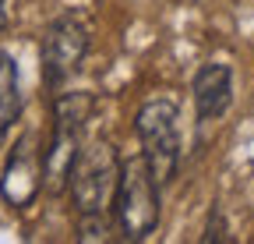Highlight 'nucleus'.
Returning a JSON list of instances; mask_svg holds the SVG:
<instances>
[{
    "instance_id": "1",
    "label": "nucleus",
    "mask_w": 254,
    "mask_h": 244,
    "mask_svg": "<svg viewBox=\"0 0 254 244\" xmlns=\"http://www.w3.org/2000/svg\"><path fill=\"white\" fill-rule=\"evenodd\" d=\"M92 106H95L92 92H57L53 99V128H50V145L43 152V188L50 195L67 191Z\"/></svg>"
},
{
    "instance_id": "2",
    "label": "nucleus",
    "mask_w": 254,
    "mask_h": 244,
    "mask_svg": "<svg viewBox=\"0 0 254 244\" xmlns=\"http://www.w3.org/2000/svg\"><path fill=\"white\" fill-rule=\"evenodd\" d=\"M117 184H120V156L113 142L92 138L88 145H81L67 180L78 216H110L117 202Z\"/></svg>"
},
{
    "instance_id": "3",
    "label": "nucleus",
    "mask_w": 254,
    "mask_h": 244,
    "mask_svg": "<svg viewBox=\"0 0 254 244\" xmlns=\"http://www.w3.org/2000/svg\"><path fill=\"white\" fill-rule=\"evenodd\" d=\"M134 131L141 142V156L159 180V188H166L177 177L180 166V128H177V103L173 99H148L134 113Z\"/></svg>"
},
{
    "instance_id": "4",
    "label": "nucleus",
    "mask_w": 254,
    "mask_h": 244,
    "mask_svg": "<svg viewBox=\"0 0 254 244\" xmlns=\"http://www.w3.org/2000/svg\"><path fill=\"white\" fill-rule=\"evenodd\" d=\"M113 212L127 241H145L159 227V180L152 177L145 156L120 160V184H117Z\"/></svg>"
},
{
    "instance_id": "5",
    "label": "nucleus",
    "mask_w": 254,
    "mask_h": 244,
    "mask_svg": "<svg viewBox=\"0 0 254 244\" xmlns=\"http://www.w3.org/2000/svg\"><path fill=\"white\" fill-rule=\"evenodd\" d=\"M88 25L78 14H60L50 21L43 39V75L50 88H60L88 57Z\"/></svg>"
},
{
    "instance_id": "6",
    "label": "nucleus",
    "mask_w": 254,
    "mask_h": 244,
    "mask_svg": "<svg viewBox=\"0 0 254 244\" xmlns=\"http://www.w3.org/2000/svg\"><path fill=\"white\" fill-rule=\"evenodd\" d=\"M0 191H4V198L11 205H18V209H25L32 198L43 191V156L36 152V138H32V135H25L14 145L11 160L4 166Z\"/></svg>"
},
{
    "instance_id": "7",
    "label": "nucleus",
    "mask_w": 254,
    "mask_h": 244,
    "mask_svg": "<svg viewBox=\"0 0 254 244\" xmlns=\"http://www.w3.org/2000/svg\"><path fill=\"white\" fill-rule=\"evenodd\" d=\"M190 92H194L198 120H219L233 103V71H230V64H219V60L201 64Z\"/></svg>"
},
{
    "instance_id": "8",
    "label": "nucleus",
    "mask_w": 254,
    "mask_h": 244,
    "mask_svg": "<svg viewBox=\"0 0 254 244\" xmlns=\"http://www.w3.org/2000/svg\"><path fill=\"white\" fill-rule=\"evenodd\" d=\"M21 113V85H18V64L11 53L0 50V138H4Z\"/></svg>"
},
{
    "instance_id": "9",
    "label": "nucleus",
    "mask_w": 254,
    "mask_h": 244,
    "mask_svg": "<svg viewBox=\"0 0 254 244\" xmlns=\"http://www.w3.org/2000/svg\"><path fill=\"white\" fill-rule=\"evenodd\" d=\"M4 25H7V0H0V32H4Z\"/></svg>"
}]
</instances>
